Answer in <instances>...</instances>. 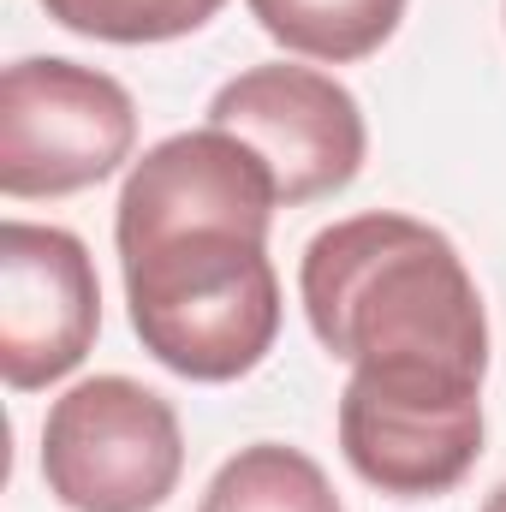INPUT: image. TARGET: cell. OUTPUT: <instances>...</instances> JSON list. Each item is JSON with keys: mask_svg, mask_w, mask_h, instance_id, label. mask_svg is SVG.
<instances>
[{"mask_svg": "<svg viewBox=\"0 0 506 512\" xmlns=\"http://www.w3.org/2000/svg\"><path fill=\"white\" fill-rule=\"evenodd\" d=\"M274 173L233 131H179L131 161L114 245L143 352L185 382H239L280 340Z\"/></svg>", "mask_w": 506, "mask_h": 512, "instance_id": "obj_1", "label": "cell"}, {"mask_svg": "<svg viewBox=\"0 0 506 512\" xmlns=\"http://www.w3.org/2000/svg\"><path fill=\"white\" fill-rule=\"evenodd\" d=\"M298 298L310 334L370 364H441L489 376V316L459 245L411 215L370 209L322 227L298 262Z\"/></svg>", "mask_w": 506, "mask_h": 512, "instance_id": "obj_2", "label": "cell"}, {"mask_svg": "<svg viewBox=\"0 0 506 512\" xmlns=\"http://www.w3.org/2000/svg\"><path fill=\"white\" fill-rule=\"evenodd\" d=\"M346 465L399 501L447 495L483 453V376L441 364H370L340 393Z\"/></svg>", "mask_w": 506, "mask_h": 512, "instance_id": "obj_3", "label": "cell"}, {"mask_svg": "<svg viewBox=\"0 0 506 512\" xmlns=\"http://www.w3.org/2000/svg\"><path fill=\"white\" fill-rule=\"evenodd\" d=\"M185 477L179 411L131 376L66 387L42 423V483L66 512H155Z\"/></svg>", "mask_w": 506, "mask_h": 512, "instance_id": "obj_4", "label": "cell"}, {"mask_svg": "<svg viewBox=\"0 0 506 512\" xmlns=\"http://www.w3.org/2000/svg\"><path fill=\"white\" fill-rule=\"evenodd\" d=\"M137 143V102L120 78L78 60H18L0 72V191L72 197L120 173Z\"/></svg>", "mask_w": 506, "mask_h": 512, "instance_id": "obj_5", "label": "cell"}, {"mask_svg": "<svg viewBox=\"0 0 506 512\" xmlns=\"http://www.w3.org/2000/svg\"><path fill=\"white\" fill-rule=\"evenodd\" d=\"M209 126L233 131L245 149L262 155L286 209L346 191L370 155V126L358 96L328 72L286 66V60L227 78L209 102Z\"/></svg>", "mask_w": 506, "mask_h": 512, "instance_id": "obj_6", "label": "cell"}, {"mask_svg": "<svg viewBox=\"0 0 506 512\" xmlns=\"http://www.w3.org/2000/svg\"><path fill=\"white\" fill-rule=\"evenodd\" d=\"M102 334V286L78 233L0 227V376L12 393L72 376Z\"/></svg>", "mask_w": 506, "mask_h": 512, "instance_id": "obj_7", "label": "cell"}, {"mask_svg": "<svg viewBox=\"0 0 506 512\" xmlns=\"http://www.w3.org/2000/svg\"><path fill=\"white\" fill-rule=\"evenodd\" d=\"M245 6L286 54L328 66L370 60L405 18V0H245Z\"/></svg>", "mask_w": 506, "mask_h": 512, "instance_id": "obj_8", "label": "cell"}, {"mask_svg": "<svg viewBox=\"0 0 506 512\" xmlns=\"http://www.w3.org/2000/svg\"><path fill=\"white\" fill-rule=\"evenodd\" d=\"M197 512H346V507H340L328 471L310 453L280 447V441H256V447H239L215 471Z\"/></svg>", "mask_w": 506, "mask_h": 512, "instance_id": "obj_9", "label": "cell"}, {"mask_svg": "<svg viewBox=\"0 0 506 512\" xmlns=\"http://www.w3.org/2000/svg\"><path fill=\"white\" fill-rule=\"evenodd\" d=\"M42 6L72 36L143 48V42H173V36L203 30L227 0H42Z\"/></svg>", "mask_w": 506, "mask_h": 512, "instance_id": "obj_10", "label": "cell"}, {"mask_svg": "<svg viewBox=\"0 0 506 512\" xmlns=\"http://www.w3.org/2000/svg\"><path fill=\"white\" fill-rule=\"evenodd\" d=\"M483 512H506V483L495 489V495H489V507H483Z\"/></svg>", "mask_w": 506, "mask_h": 512, "instance_id": "obj_11", "label": "cell"}]
</instances>
